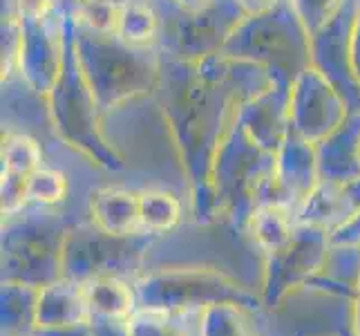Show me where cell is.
I'll return each instance as SVG.
<instances>
[{
	"label": "cell",
	"mask_w": 360,
	"mask_h": 336,
	"mask_svg": "<svg viewBox=\"0 0 360 336\" xmlns=\"http://www.w3.org/2000/svg\"><path fill=\"white\" fill-rule=\"evenodd\" d=\"M153 97L161 108L166 130L188 182L193 216L197 222L217 220L210 173L242 101L219 85L204 81L188 61L172 58H164Z\"/></svg>",
	"instance_id": "obj_1"
},
{
	"label": "cell",
	"mask_w": 360,
	"mask_h": 336,
	"mask_svg": "<svg viewBox=\"0 0 360 336\" xmlns=\"http://www.w3.org/2000/svg\"><path fill=\"white\" fill-rule=\"evenodd\" d=\"M49 128L56 139L79 153L92 166L105 170L123 168V157L108 139L101 119L103 112L96 104L85 72L77 54V23L65 7V61L54 90L47 94Z\"/></svg>",
	"instance_id": "obj_2"
},
{
	"label": "cell",
	"mask_w": 360,
	"mask_h": 336,
	"mask_svg": "<svg viewBox=\"0 0 360 336\" xmlns=\"http://www.w3.org/2000/svg\"><path fill=\"white\" fill-rule=\"evenodd\" d=\"M77 54L103 117L157 92L164 68L159 47H136L117 34H94L77 25Z\"/></svg>",
	"instance_id": "obj_3"
},
{
	"label": "cell",
	"mask_w": 360,
	"mask_h": 336,
	"mask_svg": "<svg viewBox=\"0 0 360 336\" xmlns=\"http://www.w3.org/2000/svg\"><path fill=\"white\" fill-rule=\"evenodd\" d=\"M221 52L264 66L276 83L291 85L311 68V36L297 18L289 0L248 14L233 30Z\"/></svg>",
	"instance_id": "obj_4"
},
{
	"label": "cell",
	"mask_w": 360,
	"mask_h": 336,
	"mask_svg": "<svg viewBox=\"0 0 360 336\" xmlns=\"http://www.w3.org/2000/svg\"><path fill=\"white\" fill-rule=\"evenodd\" d=\"M70 229L54 209L36 204L3 218V280L45 287L65 278L63 251Z\"/></svg>",
	"instance_id": "obj_5"
},
{
	"label": "cell",
	"mask_w": 360,
	"mask_h": 336,
	"mask_svg": "<svg viewBox=\"0 0 360 336\" xmlns=\"http://www.w3.org/2000/svg\"><path fill=\"white\" fill-rule=\"evenodd\" d=\"M141 307L159 309L166 314L179 312H202L208 305L235 303L244 309H257L262 305L259 296H255L240 280L215 267L202 265H175L161 267L141 273L132 280Z\"/></svg>",
	"instance_id": "obj_6"
},
{
	"label": "cell",
	"mask_w": 360,
	"mask_h": 336,
	"mask_svg": "<svg viewBox=\"0 0 360 336\" xmlns=\"http://www.w3.org/2000/svg\"><path fill=\"white\" fill-rule=\"evenodd\" d=\"M273 168L276 155L259 148L235 121L219 146L210 173L215 218H226L238 227H246L248 216L259 206L273 178Z\"/></svg>",
	"instance_id": "obj_7"
},
{
	"label": "cell",
	"mask_w": 360,
	"mask_h": 336,
	"mask_svg": "<svg viewBox=\"0 0 360 336\" xmlns=\"http://www.w3.org/2000/svg\"><path fill=\"white\" fill-rule=\"evenodd\" d=\"M161 16L159 52L164 58L195 63L219 52L233 30L248 16L240 0H215L202 11H184L172 0H153Z\"/></svg>",
	"instance_id": "obj_8"
},
{
	"label": "cell",
	"mask_w": 360,
	"mask_h": 336,
	"mask_svg": "<svg viewBox=\"0 0 360 336\" xmlns=\"http://www.w3.org/2000/svg\"><path fill=\"white\" fill-rule=\"evenodd\" d=\"M150 233L112 235L94 224L72 227L63 251L65 278L85 282L96 276L139 278L143 254L150 247Z\"/></svg>",
	"instance_id": "obj_9"
},
{
	"label": "cell",
	"mask_w": 360,
	"mask_h": 336,
	"mask_svg": "<svg viewBox=\"0 0 360 336\" xmlns=\"http://www.w3.org/2000/svg\"><path fill=\"white\" fill-rule=\"evenodd\" d=\"M329 249V231L311 224H297L291 242L280 251L266 256L262 292H259L262 305L266 309H278L293 294L304 290L325 265Z\"/></svg>",
	"instance_id": "obj_10"
},
{
	"label": "cell",
	"mask_w": 360,
	"mask_h": 336,
	"mask_svg": "<svg viewBox=\"0 0 360 336\" xmlns=\"http://www.w3.org/2000/svg\"><path fill=\"white\" fill-rule=\"evenodd\" d=\"M352 112L347 99L336 90L325 74L314 66L295 77L289 90V117L291 132L302 137L309 144H320L322 139L342 126Z\"/></svg>",
	"instance_id": "obj_11"
},
{
	"label": "cell",
	"mask_w": 360,
	"mask_h": 336,
	"mask_svg": "<svg viewBox=\"0 0 360 336\" xmlns=\"http://www.w3.org/2000/svg\"><path fill=\"white\" fill-rule=\"evenodd\" d=\"M22 20V18H20ZM65 61V7L60 5L45 18L22 20V45L18 77L30 88L47 97L54 90Z\"/></svg>",
	"instance_id": "obj_12"
},
{
	"label": "cell",
	"mask_w": 360,
	"mask_h": 336,
	"mask_svg": "<svg viewBox=\"0 0 360 336\" xmlns=\"http://www.w3.org/2000/svg\"><path fill=\"white\" fill-rule=\"evenodd\" d=\"M358 0H345L338 16L311 36V66L336 85L352 110H360V81L352 66V30Z\"/></svg>",
	"instance_id": "obj_13"
},
{
	"label": "cell",
	"mask_w": 360,
	"mask_h": 336,
	"mask_svg": "<svg viewBox=\"0 0 360 336\" xmlns=\"http://www.w3.org/2000/svg\"><path fill=\"white\" fill-rule=\"evenodd\" d=\"M320 182L316 144H309L295 132H289L287 142L276 153V168L266 184L259 204H278L295 216L304 200Z\"/></svg>",
	"instance_id": "obj_14"
},
{
	"label": "cell",
	"mask_w": 360,
	"mask_h": 336,
	"mask_svg": "<svg viewBox=\"0 0 360 336\" xmlns=\"http://www.w3.org/2000/svg\"><path fill=\"white\" fill-rule=\"evenodd\" d=\"M289 90L291 85L273 83L262 94H257L251 101H246L238 110V126L251 137V139L276 155L280 146L287 142L291 132L289 117Z\"/></svg>",
	"instance_id": "obj_15"
},
{
	"label": "cell",
	"mask_w": 360,
	"mask_h": 336,
	"mask_svg": "<svg viewBox=\"0 0 360 336\" xmlns=\"http://www.w3.org/2000/svg\"><path fill=\"white\" fill-rule=\"evenodd\" d=\"M193 66L204 81L229 90L231 94L238 97L242 104L266 92L271 85L276 83L264 66L253 63V61L229 56L221 52V49L215 54H208L200 61H195Z\"/></svg>",
	"instance_id": "obj_16"
},
{
	"label": "cell",
	"mask_w": 360,
	"mask_h": 336,
	"mask_svg": "<svg viewBox=\"0 0 360 336\" xmlns=\"http://www.w3.org/2000/svg\"><path fill=\"white\" fill-rule=\"evenodd\" d=\"M320 180L352 184L360 180V110H352L342 126L316 146Z\"/></svg>",
	"instance_id": "obj_17"
},
{
	"label": "cell",
	"mask_w": 360,
	"mask_h": 336,
	"mask_svg": "<svg viewBox=\"0 0 360 336\" xmlns=\"http://www.w3.org/2000/svg\"><path fill=\"white\" fill-rule=\"evenodd\" d=\"M358 209H360V200L349 184L320 180L311 195L300 206V211L295 213V224H311V227H320L333 233Z\"/></svg>",
	"instance_id": "obj_18"
},
{
	"label": "cell",
	"mask_w": 360,
	"mask_h": 336,
	"mask_svg": "<svg viewBox=\"0 0 360 336\" xmlns=\"http://www.w3.org/2000/svg\"><path fill=\"white\" fill-rule=\"evenodd\" d=\"M90 321L92 312L85 298L83 282L60 278L41 287L39 307H36V330L79 325V323Z\"/></svg>",
	"instance_id": "obj_19"
},
{
	"label": "cell",
	"mask_w": 360,
	"mask_h": 336,
	"mask_svg": "<svg viewBox=\"0 0 360 336\" xmlns=\"http://www.w3.org/2000/svg\"><path fill=\"white\" fill-rule=\"evenodd\" d=\"M90 222L112 235H136L141 231L139 191L103 186L90 193Z\"/></svg>",
	"instance_id": "obj_20"
},
{
	"label": "cell",
	"mask_w": 360,
	"mask_h": 336,
	"mask_svg": "<svg viewBox=\"0 0 360 336\" xmlns=\"http://www.w3.org/2000/svg\"><path fill=\"white\" fill-rule=\"evenodd\" d=\"M307 287L342 301H354L360 290V247L331 244L325 265Z\"/></svg>",
	"instance_id": "obj_21"
},
{
	"label": "cell",
	"mask_w": 360,
	"mask_h": 336,
	"mask_svg": "<svg viewBox=\"0 0 360 336\" xmlns=\"http://www.w3.org/2000/svg\"><path fill=\"white\" fill-rule=\"evenodd\" d=\"M92 316L130 318L139 305L134 285L119 276H96L83 282Z\"/></svg>",
	"instance_id": "obj_22"
},
{
	"label": "cell",
	"mask_w": 360,
	"mask_h": 336,
	"mask_svg": "<svg viewBox=\"0 0 360 336\" xmlns=\"http://www.w3.org/2000/svg\"><path fill=\"white\" fill-rule=\"evenodd\" d=\"M41 287L18 280H3L0 285V321L3 334L32 336L36 330V307Z\"/></svg>",
	"instance_id": "obj_23"
},
{
	"label": "cell",
	"mask_w": 360,
	"mask_h": 336,
	"mask_svg": "<svg viewBox=\"0 0 360 336\" xmlns=\"http://www.w3.org/2000/svg\"><path fill=\"white\" fill-rule=\"evenodd\" d=\"M295 216L289 209L278 204H259L246 220V233L262 249L264 256H271L284 249L295 233Z\"/></svg>",
	"instance_id": "obj_24"
},
{
	"label": "cell",
	"mask_w": 360,
	"mask_h": 336,
	"mask_svg": "<svg viewBox=\"0 0 360 336\" xmlns=\"http://www.w3.org/2000/svg\"><path fill=\"white\" fill-rule=\"evenodd\" d=\"M117 36L136 47H157L161 39V16L153 0H130L121 5Z\"/></svg>",
	"instance_id": "obj_25"
},
{
	"label": "cell",
	"mask_w": 360,
	"mask_h": 336,
	"mask_svg": "<svg viewBox=\"0 0 360 336\" xmlns=\"http://www.w3.org/2000/svg\"><path fill=\"white\" fill-rule=\"evenodd\" d=\"M139 216L143 233L161 235L181 222L184 206L179 197L166 189H143L139 191Z\"/></svg>",
	"instance_id": "obj_26"
},
{
	"label": "cell",
	"mask_w": 360,
	"mask_h": 336,
	"mask_svg": "<svg viewBox=\"0 0 360 336\" xmlns=\"http://www.w3.org/2000/svg\"><path fill=\"white\" fill-rule=\"evenodd\" d=\"M41 166H45L41 142L27 130L7 128L3 132V170L32 175Z\"/></svg>",
	"instance_id": "obj_27"
},
{
	"label": "cell",
	"mask_w": 360,
	"mask_h": 336,
	"mask_svg": "<svg viewBox=\"0 0 360 336\" xmlns=\"http://www.w3.org/2000/svg\"><path fill=\"white\" fill-rule=\"evenodd\" d=\"M246 312L248 309L235 303L208 305L197 318V336H255Z\"/></svg>",
	"instance_id": "obj_28"
},
{
	"label": "cell",
	"mask_w": 360,
	"mask_h": 336,
	"mask_svg": "<svg viewBox=\"0 0 360 336\" xmlns=\"http://www.w3.org/2000/svg\"><path fill=\"white\" fill-rule=\"evenodd\" d=\"M70 180L63 170L41 166L27 178V197L30 204L54 209L68 200Z\"/></svg>",
	"instance_id": "obj_29"
},
{
	"label": "cell",
	"mask_w": 360,
	"mask_h": 336,
	"mask_svg": "<svg viewBox=\"0 0 360 336\" xmlns=\"http://www.w3.org/2000/svg\"><path fill=\"white\" fill-rule=\"evenodd\" d=\"M68 9L81 30L94 34H117L121 16L119 0H79L77 5Z\"/></svg>",
	"instance_id": "obj_30"
},
{
	"label": "cell",
	"mask_w": 360,
	"mask_h": 336,
	"mask_svg": "<svg viewBox=\"0 0 360 336\" xmlns=\"http://www.w3.org/2000/svg\"><path fill=\"white\" fill-rule=\"evenodd\" d=\"M289 3L302 20L307 34L314 36L338 16L345 0H289Z\"/></svg>",
	"instance_id": "obj_31"
},
{
	"label": "cell",
	"mask_w": 360,
	"mask_h": 336,
	"mask_svg": "<svg viewBox=\"0 0 360 336\" xmlns=\"http://www.w3.org/2000/svg\"><path fill=\"white\" fill-rule=\"evenodd\" d=\"M132 336H184V332L170 321V314L150 307H136L128 318Z\"/></svg>",
	"instance_id": "obj_32"
},
{
	"label": "cell",
	"mask_w": 360,
	"mask_h": 336,
	"mask_svg": "<svg viewBox=\"0 0 360 336\" xmlns=\"http://www.w3.org/2000/svg\"><path fill=\"white\" fill-rule=\"evenodd\" d=\"M22 45V20L3 11V83L18 77V58Z\"/></svg>",
	"instance_id": "obj_33"
},
{
	"label": "cell",
	"mask_w": 360,
	"mask_h": 336,
	"mask_svg": "<svg viewBox=\"0 0 360 336\" xmlns=\"http://www.w3.org/2000/svg\"><path fill=\"white\" fill-rule=\"evenodd\" d=\"M27 178L30 175H18V173L3 170V182H0V209H3V218H11L30 206Z\"/></svg>",
	"instance_id": "obj_34"
},
{
	"label": "cell",
	"mask_w": 360,
	"mask_h": 336,
	"mask_svg": "<svg viewBox=\"0 0 360 336\" xmlns=\"http://www.w3.org/2000/svg\"><path fill=\"white\" fill-rule=\"evenodd\" d=\"M60 7L58 0H3V11H11L18 18H45Z\"/></svg>",
	"instance_id": "obj_35"
},
{
	"label": "cell",
	"mask_w": 360,
	"mask_h": 336,
	"mask_svg": "<svg viewBox=\"0 0 360 336\" xmlns=\"http://www.w3.org/2000/svg\"><path fill=\"white\" fill-rule=\"evenodd\" d=\"M331 244L360 247V209L342 224L340 229H336L331 233Z\"/></svg>",
	"instance_id": "obj_36"
},
{
	"label": "cell",
	"mask_w": 360,
	"mask_h": 336,
	"mask_svg": "<svg viewBox=\"0 0 360 336\" xmlns=\"http://www.w3.org/2000/svg\"><path fill=\"white\" fill-rule=\"evenodd\" d=\"M92 330L96 336H132L128 328V318L92 316Z\"/></svg>",
	"instance_id": "obj_37"
},
{
	"label": "cell",
	"mask_w": 360,
	"mask_h": 336,
	"mask_svg": "<svg viewBox=\"0 0 360 336\" xmlns=\"http://www.w3.org/2000/svg\"><path fill=\"white\" fill-rule=\"evenodd\" d=\"M32 336H96L90 323H79V325H65V328H41L34 330Z\"/></svg>",
	"instance_id": "obj_38"
},
{
	"label": "cell",
	"mask_w": 360,
	"mask_h": 336,
	"mask_svg": "<svg viewBox=\"0 0 360 336\" xmlns=\"http://www.w3.org/2000/svg\"><path fill=\"white\" fill-rule=\"evenodd\" d=\"M352 66L354 74L360 81V0H358V14L354 20V30H352Z\"/></svg>",
	"instance_id": "obj_39"
},
{
	"label": "cell",
	"mask_w": 360,
	"mask_h": 336,
	"mask_svg": "<svg viewBox=\"0 0 360 336\" xmlns=\"http://www.w3.org/2000/svg\"><path fill=\"white\" fill-rule=\"evenodd\" d=\"M172 3L184 11H202V9L213 5L215 0H172Z\"/></svg>",
	"instance_id": "obj_40"
},
{
	"label": "cell",
	"mask_w": 360,
	"mask_h": 336,
	"mask_svg": "<svg viewBox=\"0 0 360 336\" xmlns=\"http://www.w3.org/2000/svg\"><path fill=\"white\" fill-rule=\"evenodd\" d=\"M240 3L244 5V9L248 11V14H257V11H264L276 3H280V0H240Z\"/></svg>",
	"instance_id": "obj_41"
},
{
	"label": "cell",
	"mask_w": 360,
	"mask_h": 336,
	"mask_svg": "<svg viewBox=\"0 0 360 336\" xmlns=\"http://www.w3.org/2000/svg\"><path fill=\"white\" fill-rule=\"evenodd\" d=\"M352 336H360V290L352 303Z\"/></svg>",
	"instance_id": "obj_42"
},
{
	"label": "cell",
	"mask_w": 360,
	"mask_h": 336,
	"mask_svg": "<svg viewBox=\"0 0 360 336\" xmlns=\"http://www.w3.org/2000/svg\"><path fill=\"white\" fill-rule=\"evenodd\" d=\"M58 3L63 5V7H74V5L79 3V0H58ZM119 3L123 5V3H130V0H119Z\"/></svg>",
	"instance_id": "obj_43"
},
{
	"label": "cell",
	"mask_w": 360,
	"mask_h": 336,
	"mask_svg": "<svg viewBox=\"0 0 360 336\" xmlns=\"http://www.w3.org/2000/svg\"><path fill=\"white\" fill-rule=\"evenodd\" d=\"M3 336H11V334H3Z\"/></svg>",
	"instance_id": "obj_44"
},
{
	"label": "cell",
	"mask_w": 360,
	"mask_h": 336,
	"mask_svg": "<svg viewBox=\"0 0 360 336\" xmlns=\"http://www.w3.org/2000/svg\"><path fill=\"white\" fill-rule=\"evenodd\" d=\"M358 161H360V155H358Z\"/></svg>",
	"instance_id": "obj_45"
}]
</instances>
